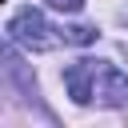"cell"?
<instances>
[{"label":"cell","mask_w":128,"mask_h":128,"mask_svg":"<svg viewBox=\"0 0 128 128\" xmlns=\"http://www.w3.org/2000/svg\"><path fill=\"white\" fill-rule=\"evenodd\" d=\"M56 28L44 20V12L40 8H20L12 20H8V36L16 40V44H24L28 52H48V48H56L60 44V36H52Z\"/></svg>","instance_id":"1"},{"label":"cell","mask_w":128,"mask_h":128,"mask_svg":"<svg viewBox=\"0 0 128 128\" xmlns=\"http://www.w3.org/2000/svg\"><path fill=\"white\" fill-rule=\"evenodd\" d=\"M88 100L104 104V108H116L128 100V76L116 68V64H104V60H92V88H88Z\"/></svg>","instance_id":"2"},{"label":"cell","mask_w":128,"mask_h":128,"mask_svg":"<svg viewBox=\"0 0 128 128\" xmlns=\"http://www.w3.org/2000/svg\"><path fill=\"white\" fill-rule=\"evenodd\" d=\"M64 88H68V96H72L76 104H92V100H88V88H92V60H76V64H68V72H64Z\"/></svg>","instance_id":"3"},{"label":"cell","mask_w":128,"mask_h":128,"mask_svg":"<svg viewBox=\"0 0 128 128\" xmlns=\"http://www.w3.org/2000/svg\"><path fill=\"white\" fill-rule=\"evenodd\" d=\"M60 40H64V44H92V40H96V28H88V24H72V28L60 32Z\"/></svg>","instance_id":"4"},{"label":"cell","mask_w":128,"mask_h":128,"mask_svg":"<svg viewBox=\"0 0 128 128\" xmlns=\"http://www.w3.org/2000/svg\"><path fill=\"white\" fill-rule=\"evenodd\" d=\"M48 4H52L56 12H80V8H84V0H48Z\"/></svg>","instance_id":"5"}]
</instances>
